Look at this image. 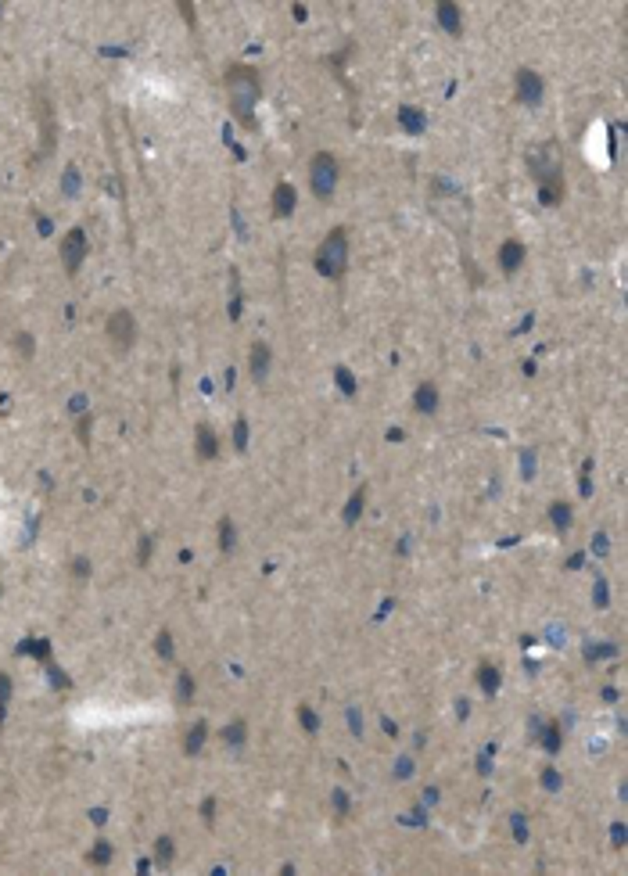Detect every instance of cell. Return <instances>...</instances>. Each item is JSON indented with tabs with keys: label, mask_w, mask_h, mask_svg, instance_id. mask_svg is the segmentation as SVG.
Returning <instances> with one entry per match:
<instances>
[{
	"label": "cell",
	"mask_w": 628,
	"mask_h": 876,
	"mask_svg": "<svg viewBox=\"0 0 628 876\" xmlns=\"http://www.w3.org/2000/svg\"><path fill=\"white\" fill-rule=\"evenodd\" d=\"M234 546H237V532H234V521H230V517H223V521H219V550H223V553H230Z\"/></svg>",
	"instance_id": "obj_20"
},
{
	"label": "cell",
	"mask_w": 628,
	"mask_h": 876,
	"mask_svg": "<svg viewBox=\"0 0 628 876\" xmlns=\"http://www.w3.org/2000/svg\"><path fill=\"white\" fill-rule=\"evenodd\" d=\"M173 851H176L173 837H158V844H155V859H158V866H169V862H173Z\"/></svg>",
	"instance_id": "obj_22"
},
{
	"label": "cell",
	"mask_w": 628,
	"mask_h": 876,
	"mask_svg": "<svg viewBox=\"0 0 628 876\" xmlns=\"http://www.w3.org/2000/svg\"><path fill=\"white\" fill-rule=\"evenodd\" d=\"M8 700H11V675L0 672V722L8 715Z\"/></svg>",
	"instance_id": "obj_25"
},
{
	"label": "cell",
	"mask_w": 628,
	"mask_h": 876,
	"mask_svg": "<svg viewBox=\"0 0 628 876\" xmlns=\"http://www.w3.org/2000/svg\"><path fill=\"white\" fill-rule=\"evenodd\" d=\"M234 446H237L241 453L248 449V424H244V421H237V428H234Z\"/></svg>",
	"instance_id": "obj_31"
},
{
	"label": "cell",
	"mask_w": 628,
	"mask_h": 876,
	"mask_svg": "<svg viewBox=\"0 0 628 876\" xmlns=\"http://www.w3.org/2000/svg\"><path fill=\"white\" fill-rule=\"evenodd\" d=\"M614 844H618V848L625 844V829H621V826H614Z\"/></svg>",
	"instance_id": "obj_42"
},
{
	"label": "cell",
	"mask_w": 628,
	"mask_h": 876,
	"mask_svg": "<svg viewBox=\"0 0 628 876\" xmlns=\"http://www.w3.org/2000/svg\"><path fill=\"white\" fill-rule=\"evenodd\" d=\"M108 859H112V844H108V841H97L94 851H90V862H94V866H104Z\"/></svg>",
	"instance_id": "obj_27"
},
{
	"label": "cell",
	"mask_w": 628,
	"mask_h": 876,
	"mask_svg": "<svg viewBox=\"0 0 628 876\" xmlns=\"http://www.w3.org/2000/svg\"><path fill=\"white\" fill-rule=\"evenodd\" d=\"M108 342L115 345V352H130L133 348V342H137V320H133V312H126V309H115L112 317H108Z\"/></svg>",
	"instance_id": "obj_5"
},
{
	"label": "cell",
	"mask_w": 628,
	"mask_h": 876,
	"mask_svg": "<svg viewBox=\"0 0 628 876\" xmlns=\"http://www.w3.org/2000/svg\"><path fill=\"white\" fill-rule=\"evenodd\" d=\"M244 733H248V725H244V718H237L234 725L223 729V740H226L230 747H241V743H244Z\"/></svg>",
	"instance_id": "obj_21"
},
{
	"label": "cell",
	"mask_w": 628,
	"mask_h": 876,
	"mask_svg": "<svg viewBox=\"0 0 628 876\" xmlns=\"http://www.w3.org/2000/svg\"><path fill=\"white\" fill-rule=\"evenodd\" d=\"M180 11H183V18H187V26H194V8H191V4H180Z\"/></svg>",
	"instance_id": "obj_39"
},
{
	"label": "cell",
	"mask_w": 628,
	"mask_h": 876,
	"mask_svg": "<svg viewBox=\"0 0 628 876\" xmlns=\"http://www.w3.org/2000/svg\"><path fill=\"white\" fill-rule=\"evenodd\" d=\"M334 373H338V388H341L345 395H352V391H355V378H352V370L338 367V370H334Z\"/></svg>",
	"instance_id": "obj_29"
},
{
	"label": "cell",
	"mask_w": 628,
	"mask_h": 876,
	"mask_svg": "<svg viewBox=\"0 0 628 876\" xmlns=\"http://www.w3.org/2000/svg\"><path fill=\"white\" fill-rule=\"evenodd\" d=\"M528 173L538 180V187H560V148L553 140H542L528 151Z\"/></svg>",
	"instance_id": "obj_3"
},
{
	"label": "cell",
	"mask_w": 628,
	"mask_h": 876,
	"mask_svg": "<svg viewBox=\"0 0 628 876\" xmlns=\"http://www.w3.org/2000/svg\"><path fill=\"white\" fill-rule=\"evenodd\" d=\"M226 101H230V112L237 115V122L244 130L255 126V104H259V94H262V83H259V72L248 69V65H230L226 76Z\"/></svg>",
	"instance_id": "obj_1"
},
{
	"label": "cell",
	"mask_w": 628,
	"mask_h": 876,
	"mask_svg": "<svg viewBox=\"0 0 628 876\" xmlns=\"http://www.w3.org/2000/svg\"><path fill=\"white\" fill-rule=\"evenodd\" d=\"M72 571H76V578H87L90 575V560L87 557H76L72 560Z\"/></svg>",
	"instance_id": "obj_32"
},
{
	"label": "cell",
	"mask_w": 628,
	"mask_h": 876,
	"mask_svg": "<svg viewBox=\"0 0 628 876\" xmlns=\"http://www.w3.org/2000/svg\"><path fill=\"white\" fill-rule=\"evenodd\" d=\"M194 449H198V460H216L219 442H216V431L208 428V424H198V431H194Z\"/></svg>",
	"instance_id": "obj_11"
},
{
	"label": "cell",
	"mask_w": 628,
	"mask_h": 876,
	"mask_svg": "<svg viewBox=\"0 0 628 876\" xmlns=\"http://www.w3.org/2000/svg\"><path fill=\"white\" fill-rule=\"evenodd\" d=\"M15 352H18L22 360H33V338H29V335H18V338H15Z\"/></svg>",
	"instance_id": "obj_30"
},
{
	"label": "cell",
	"mask_w": 628,
	"mask_h": 876,
	"mask_svg": "<svg viewBox=\"0 0 628 876\" xmlns=\"http://www.w3.org/2000/svg\"><path fill=\"white\" fill-rule=\"evenodd\" d=\"M596 603H600V607H603V603H606V586H603V582H600V586H596Z\"/></svg>",
	"instance_id": "obj_41"
},
{
	"label": "cell",
	"mask_w": 628,
	"mask_h": 876,
	"mask_svg": "<svg viewBox=\"0 0 628 876\" xmlns=\"http://www.w3.org/2000/svg\"><path fill=\"white\" fill-rule=\"evenodd\" d=\"M155 646H158V657L169 661V657H173V632H169V629H162V632H158V639H155Z\"/></svg>",
	"instance_id": "obj_26"
},
{
	"label": "cell",
	"mask_w": 628,
	"mask_h": 876,
	"mask_svg": "<svg viewBox=\"0 0 628 876\" xmlns=\"http://www.w3.org/2000/svg\"><path fill=\"white\" fill-rule=\"evenodd\" d=\"M550 521H553V528H557V532H568V528H571V503L557 499V503L550 507Z\"/></svg>",
	"instance_id": "obj_18"
},
{
	"label": "cell",
	"mask_w": 628,
	"mask_h": 876,
	"mask_svg": "<svg viewBox=\"0 0 628 876\" xmlns=\"http://www.w3.org/2000/svg\"><path fill=\"white\" fill-rule=\"evenodd\" d=\"M298 718H302V729H305V733H316V729H320V718L312 715V707H305V704L298 707Z\"/></svg>",
	"instance_id": "obj_28"
},
{
	"label": "cell",
	"mask_w": 628,
	"mask_h": 876,
	"mask_svg": "<svg viewBox=\"0 0 628 876\" xmlns=\"http://www.w3.org/2000/svg\"><path fill=\"white\" fill-rule=\"evenodd\" d=\"M413 406H416V413H434L438 410V388L431 381H424L413 391Z\"/></svg>",
	"instance_id": "obj_13"
},
{
	"label": "cell",
	"mask_w": 628,
	"mask_h": 876,
	"mask_svg": "<svg viewBox=\"0 0 628 876\" xmlns=\"http://www.w3.org/2000/svg\"><path fill=\"white\" fill-rule=\"evenodd\" d=\"M363 503H366V485H359L352 492V499L345 503V510H341V517H345V525H355L359 521V514H363Z\"/></svg>",
	"instance_id": "obj_17"
},
{
	"label": "cell",
	"mask_w": 628,
	"mask_h": 876,
	"mask_svg": "<svg viewBox=\"0 0 628 876\" xmlns=\"http://www.w3.org/2000/svg\"><path fill=\"white\" fill-rule=\"evenodd\" d=\"M205 740H208V725L205 722H194L191 729H187V736H183V755H198V750L205 747Z\"/></svg>",
	"instance_id": "obj_15"
},
{
	"label": "cell",
	"mask_w": 628,
	"mask_h": 876,
	"mask_svg": "<svg viewBox=\"0 0 628 876\" xmlns=\"http://www.w3.org/2000/svg\"><path fill=\"white\" fill-rule=\"evenodd\" d=\"M477 686H481L485 693H495V690H499V668H495V664H481V668H477Z\"/></svg>",
	"instance_id": "obj_19"
},
{
	"label": "cell",
	"mask_w": 628,
	"mask_h": 876,
	"mask_svg": "<svg viewBox=\"0 0 628 876\" xmlns=\"http://www.w3.org/2000/svg\"><path fill=\"white\" fill-rule=\"evenodd\" d=\"M65 191L76 194V169H69V176H65Z\"/></svg>",
	"instance_id": "obj_40"
},
{
	"label": "cell",
	"mask_w": 628,
	"mask_h": 876,
	"mask_svg": "<svg viewBox=\"0 0 628 876\" xmlns=\"http://www.w3.org/2000/svg\"><path fill=\"white\" fill-rule=\"evenodd\" d=\"M345 266H348V234L345 226H334L316 252V273H323L327 280H338L345 273Z\"/></svg>",
	"instance_id": "obj_2"
},
{
	"label": "cell",
	"mask_w": 628,
	"mask_h": 876,
	"mask_svg": "<svg viewBox=\"0 0 628 876\" xmlns=\"http://www.w3.org/2000/svg\"><path fill=\"white\" fill-rule=\"evenodd\" d=\"M334 805H338V811H348V798L341 794V790H338V794H334Z\"/></svg>",
	"instance_id": "obj_38"
},
{
	"label": "cell",
	"mask_w": 628,
	"mask_h": 876,
	"mask_svg": "<svg viewBox=\"0 0 628 876\" xmlns=\"http://www.w3.org/2000/svg\"><path fill=\"white\" fill-rule=\"evenodd\" d=\"M399 122H402L406 133H424L427 130V119H424L421 108H399Z\"/></svg>",
	"instance_id": "obj_16"
},
{
	"label": "cell",
	"mask_w": 628,
	"mask_h": 876,
	"mask_svg": "<svg viewBox=\"0 0 628 876\" xmlns=\"http://www.w3.org/2000/svg\"><path fill=\"white\" fill-rule=\"evenodd\" d=\"M514 833H517V841H525V837H528V829H525V819H520V816H514Z\"/></svg>",
	"instance_id": "obj_35"
},
{
	"label": "cell",
	"mask_w": 628,
	"mask_h": 876,
	"mask_svg": "<svg viewBox=\"0 0 628 876\" xmlns=\"http://www.w3.org/2000/svg\"><path fill=\"white\" fill-rule=\"evenodd\" d=\"M295 201H298L295 187H291L287 180H280V183L273 187V216H277V219H287L291 212H295Z\"/></svg>",
	"instance_id": "obj_9"
},
{
	"label": "cell",
	"mask_w": 628,
	"mask_h": 876,
	"mask_svg": "<svg viewBox=\"0 0 628 876\" xmlns=\"http://www.w3.org/2000/svg\"><path fill=\"white\" fill-rule=\"evenodd\" d=\"M514 83H517V101L528 104V108H535V104L542 101V94H546V83H542V76L532 72V69H517Z\"/></svg>",
	"instance_id": "obj_7"
},
{
	"label": "cell",
	"mask_w": 628,
	"mask_h": 876,
	"mask_svg": "<svg viewBox=\"0 0 628 876\" xmlns=\"http://www.w3.org/2000/svg\"><path fill=\"white\" fill-rule=\"evenodd\" d=\"M248 370H251V381H255V385L266 381V373H269V345H266V342H255V345H251Z\"/></svg>",
	"instance_id": "obj_10"
},
{
	"label": "cell",
	"mask_w": 628,
	"mask_h": 876,
	"mask_svg": "<svg viewBox=\"0 0 628 876\" xmlns=\"http://www.w3.org/2000/svg\"><path fill=\"white\" fill-rule=\"evenodd\" d=\"M36 108H40V130H44V148H40V155H51V148H54V122H51V104L40 97L36 101Z\"/></svg>",
	"instance_id": "obj_14"
},
{
	"label": "cell",
	"mask_w": 628,
	"mask_h": 876,
	"mask_svg": "<svg viewBox=\"0 0 628 876\" xmlns=\"http://www.w3.org/2000/svg\"><path fill=\"white\" fill-rule=\"evenodd\" d=\"M520 262H525V244H520L517 237L502 241L499 244V269H502V273H517Z\"/></svg>",
	"instance_id": "obj_8"
},
{
	"label": "cell",
	"mask_w": 628,
	"mask_h": 876,
	"mask_svg": "<svg viewBox=\"0 0 628 876\" xmlns=\"http://www.w3.org/2000/svg\"><path fill=\"white\" fill-rule=\"evenodd\" d=\"M338 176H341V165H338V158H334L330 151H316V155L309 158V187H312V194H316L320 201L334 198Z\"/></svg>",
	"instance_id": "obj_4"
},
{
	"label": "cell",
	"mask_w": 628,
	"mask_h": 876,
	"mask_svg": "<svg viewBox=\"0 0 628 876\" xmlns=\"http://www.w3.org/2000/svg\"><path fill=\"white\" fill-rule=\"evenodd\" d=\"M395 773H399V776H409V773H413V765H409V758H402L399 765H395Z\"/></svg>",
	"instance_id": "obj_37"
},
{
	"label": "cell",
	"mask_w": 628,
	"mask_h": 876,
	"mask_svg": "<svg viewBox=\"0 0 628 876\" xmlns=\"http://www.w3.org/2000/svg\"><path fill=\"white\" fill-rule=\"evenodd\" d=\"M176 700H180V704H191V700H194V679H191V672H180V690H176Z\"/></svg>",
	"instance_id": "obj_23"
},
{
	"label": "cell",
	"mask_w": 628,
	"mask_h": 876,
	"mask_svg": "<svg viewBox=\"0 0 628 876\" xmlns=\"http://www.w3.org/2000/svg\"><path fill=\"white\" fill-rule=\"evenodd\" d=\"M542 786H550V790H557V786H560V776L553 773V768H546V773H542Z\"/></svg>",
	"instance_id": "obj_34"
},
{
	"label": "cell",
	"mask_w": 628,
	"mask_h": 876,
	"mask_svg": "<svg viewBox=\"0 0 628 876\" xmlns=\"http://www.w3.org/2000/svg\"><path fill=\"white\" fill-rule=\"evenodd\" d=\"M83 259H87V230L83 226H72V230L61 237V266H65V273H79Z\"/></svg>",
	"instance_id": "obj_6"
},
{
	"label": "cell",
	"mask_w": 628,
	"mask_h": 876,
	"mask_svg": "<svg viewBox=\"0 0 628 876\" xmlns=\"http://www.w3.org/2000/svg\"><path fill=\"white\" fill-rule=\"evenodd\" d=\"M542 747H546L550 755H557V750H560V725H553V722L546 725V733H542Z\"/></svg>",
	"instance_id": "obj_24"
},
{
	"label": "cell",
	"mask_w": 628,
	"mask_h": 876,
	"mask_svg": "<svg viewBox=\"0 0 628 876\" xmlns=\"http://www.w3.org/2000/svg\"><path fill=\"white\" fill-rule=\"evenodd\" d=\"M434 11H438V22H442V29H445L449 36H459V33H464V18H459V8H456V4L442 0V4H438Z\"/></svg>",
	"instance_id": "obj_12"
},
{
	"label": "cell",
	"mask_w": 628,
	"mask_h": 876,
	"mask_svg": "<svg viewBox=\"0 0 628 876\" xmlns=\"http://www.w3.org/2000/svg\"><path fill=\"white\" fill-rule=\"evenodd\" d=\"M79 442H90V421H79Z\"/></svg>",
	"instance_id": "obj_36"
},
{
	"label": "cell",
	"mask_w": 628,
	"mask_h": 876,
	"mask_svg": "<svg viewBox=\"0 0 628 876\" xmlns=\"http://www.w3.org/2000/svg\"><path fill=\"white\" fill-rule=\"evenodd\" d=\"M148 557H151V539H140V550H137V560H140V564H148Z\"/></svg>",
	"instance_id": "obj_33"
}]
</instances>
